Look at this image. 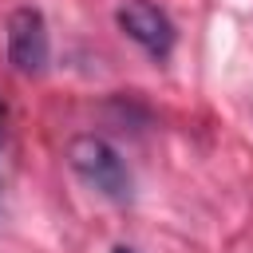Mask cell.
Here are the masks:
<instances>
[{
    "label": "cell",
    "instance_id": "3",
    "mask_svg": "<svg viewBox=\"0 0 253 253\" xmlns=\"http://www.w3.org/2000/svg\"><path fill=\"white\" fill-rule=\"evenodd\" d=\"M115 20L154 59H166L170 55V47H174V24H170V16L158 4H150V0H126V4H119Z\"/></svg>",
    "mask_w": 253,
    "mask_h": 253
},
{
    "label": "cell",
    "instance_id": "2",
    "mask_svg": "<svg viewBox=\"0 0 253 253\" xmlns=\"http://www.w3.org/2000/svg\"><path fill=\"white\" fill-rule=\"evenodd\" d=\"M4 40H8V63L20 75H40L47 67L51 43H47V24H43L40 8H16L8 16Z\"/></svg>",
    "mask_w": 253,
    "mask_h": 253
},
{
    "label": "cell",
    "instance_id": "4",
    "mask_svg": "<svg viewBox=\"0 0 253 253\" xmlns=\"http://www.w3.org/2000/svg\"><path fill=\"white\" fill-rule=\"evenodd\" d=\"M111 253H134V249H126V245H115V249H111Z\"/></svg>",
    "mask_w": 253,
    "mask_h": 253
},
{
    "label": "cell",
    "instance_id": "1",
    "mask_svg": "<svg viewBox=\"0 0 253 253\" xmlns=\"http://www.w3.org/2000/svg\"><path fill=\"white\" fill-rule=\"evenodd\" d=\"M67 162L103 198H111V202H126L130 198V186H134L130 182V170H126L123 154L107 138H99V134H75L67 142Z\"/></svg>",
    "mask_w": 253,
    "mask_h": 253
},
{
    "label": "cell",
    "instance_id": "5",
    "mask_svg": "<svg viewBox=\"0 0 253 253\" xmlns=\"http://www.w3.org/2000/svg\"><path fill=\"white\" fill-rule=\"evenodd\" d=\"M0 115H4V103H0Z\"/></svg>",
    "mask_w": 253,
    "mask_h": 253
}]
</instances>
